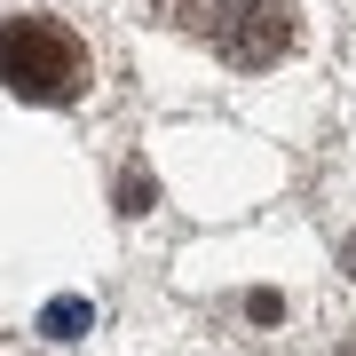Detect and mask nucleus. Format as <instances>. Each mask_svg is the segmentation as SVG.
Instances as JSON below:
<instances>
[{
	"label": "nucleus",
	"mask_w": 356,
	"mask_h": 356,
	"mask_svg": "<svg viewBox=\"0 0 356 356\" xmlns=\"http://www.w3.org/2000/svg\"><path fill=\"white\" fill-rule=\"evenodd\" d=\"M0 88L24 103H72L88 95V48L56 16H0Z\"/></svg>",
	"instance_id": "nucleus-1"
},
{
	"label": "nucleus",
	"mask_w": 356,
	"mask_h": 356,
	"mask_svg": "<svg viewBox=\"0 0 356 356\" xmlns=\"http://www.w3.org/2000/svg\"><path fill=\"white\" fill-rule=\"evenodd\" d=\"M348 269H356V238H348Z\"/></svg>",
	"instance_id": "nucleus-6"
},
{
	"label": "nucleus",
	"mask_w": 356,
	"mask_h": 356,
	"mask_svg": "<svg viewBox=\"0 0 356 356\" xmlns=\"http://www.w3.org/2000/svg\"><path fill=\"white\" fill-rule=\"evenodd\" d=\"M159 206V182L143 175V166H127V175H119V214H151Z\"/></svg>",
	"instance_id": "nucleus-4"
},
{
	"label": "nucleus",
	"mask_w": 356,
	"mask_h": 356,
	"mask_svg": "<svg viewBox=\"0 0 356 356\" xmlns=\"http://www.w3.org/2000/svg\"><path fill=\"white\" fill-rule=\"evenodd\" d=\"M348 356H356V348H348Z\"/></svg>",
	"instance_id": "nucleus-7"
},
{
	"label": "nucleus",
	"mask_w": 356,
	"mask_h": 356,
	"mask_svg": "<svg viewBox=\"0 0 356 356\" xmlns=\"http://www.w3.org/2000/svg\"><path fill=\"white\" fill-rule=\"evenodd\" d=\"M214 48L229 56V64H245V72L277 64V56L293 48V8L285 0H238V8L214 16Z\"/></svg>",
	"instance_id": "nucleus-2"
},
{
	"label": "nucleus",
	"mask_w": 356,
	"mask_h": 356,
	"mask_svg": "<svg viewBox=\"0 0 356 356\" xmlns=\"http://www.w3.org/2000/svg\"><path fill=\"white\" fill-rule=\"evenodd\" d=\"M245 317H254V325H277V317H285V301L261 285V293H245Z\"/></svg>",
	"instance_id": "nucleus-5"
},
{
	"label": "nucleus",
	"mask_w": 356,
	"mask_h": 356,
	"mask_svg": "<svg viewBox=\"0 0 356 356\" xmlns=\"http://www.w3.org/2000/svg\"><path fill=\"white\" fill-rule=\"evenodd\" d=\"M88 325H95V301H88V293H56V301L40 309V332H48V341H79Z\"/></svg>",
	"instance_id": "nucleus-3"
}]
</instances>
